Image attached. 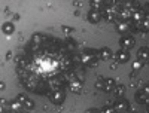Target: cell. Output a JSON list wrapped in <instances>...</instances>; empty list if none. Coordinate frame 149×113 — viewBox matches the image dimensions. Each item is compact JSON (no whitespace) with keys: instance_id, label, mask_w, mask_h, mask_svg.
<instances>
[{"instance_id":"cell-15","label":"cell","mask_w":149,"mask_h":113,"mask_svg":"<svg viewBox=\"0 0 149 113\" xmlns=\"http://www.w3.org/2000/svg\"><path fill=\"white\" fill-rule=\"evenodd\" d=\"M136 101H139L142 104L149 103V95H146V92H136Z\"/></svg>"},{"instance_id":"cell-3","label":"cell","mask_w":149,"mask_h":113,"mask_svg":"<svg viewBox=\"0 0 149 113\" xmlns=\"http://www.w3.org/2000/svg\"><path fill=\"white\" fill-rule=\"evenodd\" d=\"M115 60L118 64H125V62L130 60V54L127 49H119L118 52H115Z\"/></svg>"},{"instance_id":"cell-23","label":"cell","mask_w":149,"mask_h":113,"mask_svg":"<svg viewBox=\"0 0 149 113\" xmlns=\"http://www.w3.org/2000/svg\"><path fill=\"white\" fill-rule=\"evenodd\" d=\"M103 86H104V82L103 80H97L95 82V88H97V89H100V88L103 89Z\"/></svg>"},{"instance_id":"cell-11","label":"cell","mask_w":149,"mask_h":113,"mask_svg":"<svg viewBox=\"0 0 149 113\" xmlns=\"http://www.w3.org/2000/svg\"><path fill=\"white\" fill-rule=\"evenodd\" d=\"M118 17H119L121 19H128V18H131V10H130L128 8H119Z\"/></svg>"},{"instance_id":"cell-14","label":"cell","mask_w":149,"mask_h":113,"mask_svg":"<svg viewBox=\"0 0 149 113\" xmlns=\"http://www.w3.org/2000/svg\"><path fill=\"white\" fill-rule=\"evenodd\" d=\"M90 6H91V9L102 10V8L104 6V0H90Z\"/></svg>"},{"instance_id":"cell-18","label":"cell","mask_w":149,"mask_h":113,"mask_svg":"<svg viewBox=\"0 0 149 113\" xmlns=\"http://www.w3.org/2000/svg\"><path fill=\"white\" fill-rule=\"evenodd\" d=\"M124 92H125V86H124V85H116V86L113 88V94L118 95V97L124 95Z\"/></svg>"},{"instance_id":"cell-2","label":"cell","mask_w":149,"mask_h":113,"mask_svg":"<svg viewBox=\"0 0 149 113\" xmlns=\"http://www.w3.org/2000/svg\"><path fill=\"white\" fill-rule=\"evenodd\" d=\"M17 100L21 103V106H22L24 110H33V109H34V101H33L31 98H29L27 95L19 94V95L17 97Z\"/></svg>"},{"instance_id":"cell-17","label":"cell","mask_w":149,"mask_h":113,"mask_svg":"<svg viewBox=\"0 0 149 113\" xmlns=\"http://www.w3.org/2000/svg\"><path fill=\"white\" fill-rule=\"evenodd\" d=\"M128 24H125V22H116V30L119 31V33H122V34H125V31H128Z\"/></svg>"},{"instance_id":"cell-8","label":"cell","mask_w":149,"mask_h":113,"mask_svg":"<svg viewBox=\"0 0 149 113\" xmlns=\"http://www.w3.org/2000/svg\"><path fill=\"white\" fill-rule=\"evenodd\" d=\"M69 89L74 94H79L82 91V82L81 80H70L69 82Z\"/></svg>"},{"instance_id":"cell-12","label":"cell","mask_w":149,"mask_h":113,"mask_svg":"<svg viewBox=\"0 0 149 113\" xmlns=\"http://www.w3.org/2000/svg\"><path fill=\"white\" fill-rule=\"evenodd\" d=\"M103 82H104V86H103V89H104V91H107V92L113 91V88L116 86V83H115V80H113V79H104Z\"/></svg>"},{"instance_id":"cell-24","label":"cell","mask_w":149,"mask_h":113,"mask_svg":"<svg viewBox=\"0 0 149 113\" xmlns=\"http://www.w3.org/2000/svg\"><path fill=\"white\" fill-rule=\"evenodd\" d=\"M63 31H66V33H70V31H72V28H69V27H63Z\"/></svg>"},{"instance_id":"cell-19","label":"cell","mask_w":149,"mask_h":113,"mask_svg":"<svg viewBox=\"0 0 149 113\" xmlns=\"http://www.w3.org/2000/svg\"><path fill=\"white\" fill-rule=\"evenodd\" d=\"M128 107H130V104H128L127 101H119V103L115 104V109H116V110H127Z\"/></svg>"},{"instance_id":"cell-22","label":"cell","mask_w":149,"mask_h":113,"mask_svg":"<svg viewBox=\"0 0 149 113\" xmlns=\"http://www.w3.org/2000/svg\"><path fill=\"white\" fill-rule=\"evenodd\" d=\"M31 42H33L36 46H39V45H40V36H39V34H34L33 39H31Z\"/></svg>"},{"instance_id":"cell-9","label":"cell","mask_w":149,"mask_h":113,"mask_svg":"<svg viewBox=\"0 0 149 113\" xmlns=\"http://www.w3.org/2000/svg\"><path fill=\"white\" fill-rule=\"evenodd\" d=\"M137 58H139V60H142L143 62L149 61V48L142 46V48L139 49V51H137Z\"/></svg>"},{"instance_id":"cell-4","label":"cell","mask_w":149,"mask_h":113,"mask_svg":"<svg viewBox=\"0 0 149 113\" xmlns=\"http://www.w3.org/2000/svg\"><path fill=\"white\" fill-rule=\"evenodd\" d=\"M134 43H136V40H134V37H133V36H122V37H121V40H119L121 48H122V49H127V51L134 46Z\"/></svg>"},{"instance_id":"cell-16","label":"cell","mask_w":149,"mask_h":113,"mask_svg":"<svg viewBox=\"0 0 149 113\" xmlns=\"http://www.w3.org/2000/svg\"><path fill=\"white\" fill-rule=\"evenodd\" d=\"M19 110H24L21 103L18 100H14V101H10V112H19Z\"/></svg>"},{"instance_id":"cell-25","label":"cell","mask_w":149,"mask_h":113,"mask_svg":"<svg viewBox=\"0 0 149 113\" xmlns=\"http://www.w3.org/2000/svg\"><path fill=\"white\" fill-rule=\"evenodd\" d=\"M5 89V82H0V91Z\"/></svg>"},{"instance_id":"cell-7","label":"cell","mask_w":149,"mask_h":113,"mask_svg":"<svg viewBox=\"0 0 149 113\" xmlns=\"http://www.w3.org/2000/svg\"><path fill=\"white\" fill-rule=\"evenodd\" d=\"M102 12L100 10H95V9H91L90 12H88V21L91 22V24H98L102 21Z\"/></svg>"},{"instance_id":"cell-21","label":"cell","mask_w":149,"mask_h":113,"mask_svg":"<svg viewBox=\"0 0 149 113\" xmlns=\"http://www.w3.org/2000/svg\"><path fill=\"white\" fill-rule=\"evenodd\" d=\"M49 85H51L52 89H58V88H61V82L58 79H51L49 80Z\"/></svg>"},{"instance_id":"cell-6","label":"cell","mask_w":149,"mask_h":113,"mask_svg":"<svg viewBox=\"0 0 149 113\" xmlns=\"http://www.w3.org/2000/svg\"><path fill=\"white\" fill-rule=\"evenodd\" d=\"M112 55H113V54H112L110 48H107V46H103V48H100V49L97 51V57H98V60H102V61L110 60Z\"/></svg>"},{"instance_id":"cell-26","label":"cell","mask_w":149,"mask_h":113,"mask_svg":"<svg viewBox=\"0 0 149 113\" xmlns=\"http://www.w3.org/2000/svg\"><path fill=\"white\" fill-rule=\"evenodd\" d=\"M145 91H146V92L149 94V86H146V88H145Z\"/></svg>"},{"instance_id":"cell-10","label":"cell","mask_w":149,"mask_h":113,"mask_svg":"<svg viewBox=\"0 0 149 113\" xmlns=\"http://www.w3.org/2000/svg\"><path fill=\"white\" fill-rule=\"evenodd\" d=\"M2 31L6 34V36H10L12 33L15 31V26L12 22H5L3 26H2Z\"/></svg>"},{"instance_id":"cell-1","label":"cell","mask_w":149,"mask_h":113,"mask_svg":"<svg viewBox=\"0 0 149 113\" xmlns=\"http://www.w3.org/2000/svg\"><path fill=\"white\" fill-rule=\"evenodd\" d=\"M48 97H49V100H51L52 104L60 106V104L64 103V100H66V92L61 89V88H58V89H52L51 92H49Z\"/></svg>"},{"instance_id":"cell-20","label":"cell","mask_w":149,"mask_h":113,"mask_svg":"<svg viewBox=\"0 0 149 113\" xmlns=\"http://www.w3.org/2000/svg\"><path fill=\"white\" fill-rule=\"evenodd\" d=\"M143 64H145V62L142 61V60H137V61H134L133 62V70L134 71H139L142 67H143Z\"/></svg>"},{"instance_id":"cell-5","label":"cell","mask_w":149,"mask_h":113,"mask_svg":"<svg viewBox=\"0 0 149 113\" xmlns=\"http://www.w3.org/2000/svg\"><path fill=\"white\" fill-rule=\"evenodd\" d=\"M82 62L84 64H86V66H97L98 64V57H95L94 54H84L82 57Z\"/></svg>"},{"instance_id":"cell-13","label":"cell","mask_w":149,"mask_h":113,"mask_svg":"<svg viewBox=\"0 0 149 113\" xmlns=\"http://www.w3.org/2000/svg\"><path fill=\"white\" fill-rule=\"evenodd\" d=\"M5 112H10V101L0 98V113H5Z\"/></svg>"}]
</instances>
